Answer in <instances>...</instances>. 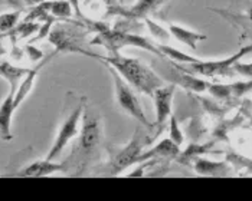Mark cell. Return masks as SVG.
Instances as JSON below:
<instances>
[{
    "label": "cell",
    "mask_w": 252,
    "mask_h": 201,
    "mask_svg": "<svg viewBox=\"0 0 252 201\" xmlns=\"http://www.w3.org/2000/svg\"><path fill=\"white\" fill-rule=\"evenodd\" d=\"M175 92L176 83L172 82L169 85H163V86L157 88L152 95L156 106V122L153 124V129H156V134L153 140H156L161 134L163 128L166 126V122L172 115V105H173Z\"/></svg>",
    "instance_id": "8"
},
{
    "label": "cell",
    "mask_w": 252,
    "mask_h": 201,
    "mask_svg": "<svg viewBox=\"0 0 252 201\" xmlns=\"http://www.w3.org/2000/svg\"><path fill=\"white\" fill-rule=\"evenodd\" d=\"M102 138V129L97 114L93 108L85 106L82 114V128L79 132V140L77 142L75 151L68 161H74L78 167H84L95 154L98 145Z\"/></svg>",
    "instance_id": "3"
},
{
    "label": "cell",
    "mask_w": 252,
    "mask_h": 201,
    "mask_svg": "<svg viewBox=\"0 0 252 201\" xmlns=\"http://www.w3.org/2000/svg\"><path fill=\"white\" fill-rule=\"evenodd\" d=\"M147 144H149V137H144L140 126H137L131 141L126 147L117 150L111 154V158L108 162V170H110L108 174L120 176L126 168L138 164V157L143 152V147Z\"/></svg>",
    "instance_id": "6"
},
{
    "label": "cell",
    "mask_w": 252,
    "mask_h": 201,
    "mask_svg": "<svg viewBox=\"0 0 252 201\" xmlns=\"http://www.w3.org/2000/svg\"><path fill=\"white\" fill-rule=\"evenodd\" d=\"M66 170V162H54L51 160H40L35 161L29 165H26L23 170H20L16 176L19 177H46L52 176L58 171H65Z\"/></svg>",
    "instance_id": "13"
},
{
    "label": "cell",
    "mask_w": 252,
    "mask_h": 201,
    "mask_svg": "<svg viewBox=\"0 0 252 201\" xmlns=\"http://www.w3.org/2000/svg\"><path fill=\"white\" fill-rule=\"evenodd\" d=\"M231 91H232V98H241L247 95L252 91V79L231 83Z\"/></svg>",
    "instance_id": "26"
},
{
    "label": "cell",
    "mask_w": 252,
    "mask_h": 201,
    "mask_svg": "<svg viewBox=\"0 0 252 201\" xmlns=\"http://www.w3.org/2000/svg\"><path fill=\"white\" fill-rule=\"evenodd\" d=\"M146 23H147V26H149V29H150V32H152V35H155L156 38H160V39H163V38L167 39V38H169L170 33H167L164 29H161L158 25H156L155 22H152V20L146 18Z\"/></svg>",
    "instance_id": "28"
},
{
    "label": "cell",
    "mask_w": 252,
    "mask_h": 201,
    "mask_svg": "<svg viewBox=\"0 0 252 201\" xmlns=\"http://www.w3.org/2000/svg\"><path fill=\"white\" fill-rule=\"evenodd\" d=\"M7 53V49L4 48V45L0 42V56H3V55H6Z\"/></svg>",
    "instance_id": "33"
},
{
    "label": "cell",
    "mask_w": 252,
    "mask_h": 201,
    "mask_svg": "<svg viewBox=\"0 0 252 201\" xmlns=\"http://www.w3.org/2000/svg\"><path fill=\"white\" fill-rule=\"evenodd\" d=\"M180 154V147L170 138L158 141L149 151H143L138 157V164L147 162L150 160H163V158H176Z\"/></svg>",
    "instance_id": "10"
},
{
    "label": "cell",
    "mask_w": 252,
    "mask_h": 201,
    "mask_svg": "<svg viewBox=\"0 0 252 201\" xmlns=\"http://www.w3.org/2000/svg\"><path fill=\"white\" fill-rule=\"evenodd\" d=\"M167 1H170V0H137L134 6L126 13V16L130 19L146 18L150 13H155L157 9H160Z\"/></svg>",
    "instance_id": "19"
},
{
    "label": "cell",
    "mask_w": 252,
    "mask_h": 201,
    "mask_svg": "<svg viewBox=\"0 0 252 201\" xmlns=\"http://www.w3.org/2000/svg\"><path fill=\"white\" fill-rule=\"evenodd\" d=\"M87 106V100L82 98L81 102L75 106V109L66 117V120L62 122L61 128L58 129V134H57V138L54 141L51 150L48 151V155H46V160L54 161L55 158H58L59 155L62 154V151L65 150V147L68 145V142L75 138L78 134H79V122L82 118V114H84V109Z\"/></svg>",
    "instance_id": "7"
},
{
    "label": "cell",
    "mask_w": 252,
    "mask_h": 201,
    "mask_svg": "<svg viewBox=\"0 0 252 201\" xmlns=\"http://www.w3.org/2000/svg\"><path fill=\"white\" fill-rule=\"evenodd\" d=\"M99 29H97V35L93 38L90 42L93 46H101L104 49H107L110 53H118L123 48L126 46H136L141 48L144 50H149L152 53H155L157 56H163V53L160 52V49L157 48V43H153L152 40H149L144 36L134 35V33H128L124 29H110V27H104L102 25H97Z\"/></svg>",
    "instance_id": "2"
},
{
    "label": "cell",
    "mask_w": 252,
    "mask_h": 201,
    "mask_svg": "<svg viewBox=\"0 0 252 201\" xmlns=\"http://www.w3.org/2000/svg\"><path fill=\"white\" fill-rule=\"evenodd\" d=\"M157 48L160 49V52L163 53L164 58H169L172 62H179V63H194V62H199V58L192 56L189 53H185L179 49H175L172 46H167V45H157Z\"/></svg>",
    "instance_id": "21"
},
{
    "label": "cell",
    "mask_w": 252,
    "mask_h": 201,
    "mask_svg": "<svg viewBox=\"0 0 252 201\" xmlns=\"http://www.w3.org/2000/svg\"><path fill=\"white\" fill-rule=\"evenodd\" d=\"M175 72H172V75H175V76H170V78L173 79V83H176V86H182V88L192 91V92H203L209 88V82L200 79V78H196L194 74L179 69L177 66H175Z\"/></svg>",
    "instance_id": "15"
},
{
    "label": "cell",
    "mask_w": 252,
    "mask_h": 201,
    "mask_svg": "<svg viewBox=\"0 0 252 201\" xmlns=\"http://www.w3.org/2000/svg\"><path fill=\"white\" fill-rule=\"evenodd\" d=\"M212 147H214V144H190L182 154H179L176 157V160L183 165H190L194 158L211 152Z\"/></svg>",
    "instance_id": "20"
},
{
    "label": "cell",
    "mask_w": 252,
    "mask_h": 201,
    "mask_svg": "<svg viewBox=\"0 0 252 201\" xmlns=\"http://www.w3.org/2000/svg\"><path fill=\"white\" fill-rule=\"evenodd\" d=\"M105 65V63H104ZM105 68L108 69V72L111 74L113 83H114V89H116V100L118 106L131 118H134L137 122H140L143 126H146L147 129H153V124L147 120L140 102L137 100L134 91L131 89V86L123 79V76L117 72L116 69L110 65H105Z\"/></svg>",
    "instance_id": "5"
},
{
    "label": "cell",
    "mask_w": 252,
    "mask_h": 201,
    "mask_svg": "<svg viewBox=\"0 0 252 201\" xmlns=\"http://www.w3.org/2000/svg\"><path fill=\"white\" fill-rule=\"evenodd\" d=\"M233 71L236 72V75H241L247 79H252V62L248 63H242V62H236L233 65Z\"/></svg>",
    "instance_id": "27"
},
{
    "label": "cell",
    "mask_w": 252,
    "mask_h": 201,
    "mask_svg": "<svg viewBox=\"0 0 252 201\" xmlns=\"http://www.w3.org/2000/svg\"><path fill=\"white\" fill-rule=\"evenodd\" d=\"M49 12L58 20H68L72 16L74 7L68 0H54L49 3Z\"/></svg>",
    "instance_id": "22"
},
{
    "label": "cell",
    "mask_w": 252,
    "mask_h": 201,
    "mask_svg": "<svg viewBox=\"0 0 252 201\" xmlns=\"http://www.w3.org/2000/svg\"><path fill=\"white\" fill-rule=\"evenodd\" d=\"M16 111L15 106V94L9 91L7 97L0 103V140L9 141L13 140L12 134V118Z\"/></svg>",
    "instance_id": "12"
},
{
    "label": "cell",
    "mask_w": 252,
    "mask_h": 201,
    "mask_svg": "<svg viewBox=\"0 0 252 201\" xmlns=\"http://www.w3.org/2000/svg\"><path fill=\"white\" fill-rule=\"evenodd\" d=\"M4 1H7L9 4H12V6H15V7H18V9H22L23 10V6H22V0H4Z\"/></svg>",
    "instance_id": "31"
},
{
    "label": "cell",
    "mask_w": 252,
    "mask_h": 201,
    "mask_svg": "<svg viewBox=\"0 0 252 201\" xmlns=\"http://www.w3.org/2000/svg\"><path fill=\"white\" fill-rule=\"evenodd\" d=\"M226 154H228V155H226V160L229 161L233 167H242V168H247V170H250V174H252L251 160H248V158H245V157H242V155H239V154H236V152H233V151H228Z\"/></svg>",
    "instance_id": "25"
},
{
    "label": "cell",
    "mask_w": 252,
    "mask_h": 201,
    "mask_svg": "<svg viewBox=\"0 0 252 201\" xmlns=\"http://www.w3.org/2000/svg\"><path fill=\"white\" fill-rule=\"evenodd\" d=\"M82 38L84 35L78 32L77 27H68L62 25L54 27L48 35V39L55 46L57 52H75L90 56V52L84 50L79 45Z\"/></svg>",
    "instance_id": "9"
},
{
    "label": "cell",
    "mask_w": 252,
    "mask_h": 201,
    "mask_svg": "<svg viewBox=\"0 0 252 201\" xmlns=\"http://www.w3.org/2000/svg\"><path fill=\"white\" fill-rule=\"evenodd\" d=\"M250 125H251V126H252V117H251V120H250Z\"/></svg>",
    "instance_id": "35"
},
{
    "label": "cell",
    "mask_w": 252,
    "mask_h": 201,
    "mask_svg": "<svg viewBox=\"0 0 252 201\" xmlns=\"http://www.w3.org/2000/svg\"><path fill=\"white\" fill-rule=\"evenodd\" d=\"M25 50H26V53L29 55L31 60H33V62H38V60L43 59V53L39 50L38 48H35V46H32V45H26V46H25Z\"/></svg>",
    "instance_id": "29"
},
{
    "label": "cell",
    "mask_w": 252,
    "mask_h": 201,
    "mask_svg": "<svg viewBox=\"0 0 252 201\" xmlns=\"http://www.w3.org/2000/svg\"><path fill=\"white\" fill-rule=\"evenodd\" d=\"M192 165L199 176H209V177H226L231 174V170H232L228 160L212 161L202 158V157L194 158Z\"/></svg>",
    "instance_id": "11"
},
{
    "label": "cell",
    "mask_w": 252,
    "mask_h": 201,
    "mask_svg": "<svg viewBox=\"0 0 252 201\" xmlns=\"http://www.w3.org/2000/svg\"><path fill=\"white\" fill-rule=\"evenodd\" d=\"M22 15V9H18L15 12H7V13H0V30L1 33H9L18 26V22Z\"/></svg>",
    "instance_id": "23"
},
{
    "label": "cell",
    "mask_w": 252,
    "mask_h": 201,
    "mask_svg": "<svg viewBox=\"0 0 252 201\" xmlns=\"http://www.w3.org/2000/svg\"><path fill=\"white\" fill-rule=\"evenodd\" d=\"M29 71L31 69H28V68H20V66H16V65H12L7 60L0 62V78H3V79L9 82L10 92H13V94H16V91H18L20 85V80L28 75Z\"/></svg>",
    "instance_id": "16"
},
{
    "label": "cell",
    "mask_w": 252,
    "mask_h": 201,
    "mask_svg": "<svg viewBox=\"0 0 252 201\" xmlns=\"http://www.w3.org/2000/svg\"><path fill=\"white\" fill-rule=\"evenodd\" d=\"M169 33L170 36H173L176 40H179L180 43L186 45L188 48H190L192 50L197 49V42L200 40H206V35L199 33V32H193L190 29H186L183 26L179 25H170L169 26Z\"/></svg>",
    "instance_id": "18"
},
{
    "label": "cell",
    "mask_w": 252,
    "mask_h": 201,
    "mask_svg": "<svg viewBox=\"0 0 252 201\" xmlns=\"http://www.w3.org/2000/svg\"><path fill=\"white\" fill-rule=\"evenodd\" d=\"M3 36H4V35H3V33H1V30H0V38H3Z\"/></svg>",
    "instance_id": "34"
},
{
    "label": "cell",
    "mask_w": 252,
    "mask_h": 201,
    "mask_svg": "<svg viewBox=\"0 0 252 201\" xmlns=\"http://www.w3.org/2000/svg\"><path fill=\"white\" fill-rule=\"evenodd\" d=\"M169 138L173 141L175 144H177L179 147L185 141V135H183V132H182V129L179 126V121H177L175 115H170V118H169Z\"/></svg>",
    "instance_id": "24"
},
{
    "label": "cell",
    "mask_w": 252,
    "mask_h": 201,
    "mask_svg": "<svg viewBox=\"0 0 252 201\" xmlns=\"http://www.w3.org/2000/svg\"><path fill=\"white\" fill-rule=\"evenodd\" d=\"M252 52V43L241 48L236 53H233L231 56L225 58V59H216V60H199L194 63H186V65H179L176 62H172V65L177 66L179 69H183L186 72H190L194 75H200V76H206V78H214V76H235L236 72L233 71V65L241 60L245 55H248Z\"/></svg>",
    "instance_id": "4"
},
{
    "label": "cell",
    "mask_w": 252,
    "mask_h": 201,
    "mask_svg": "<svg viewBox=\"0 0 252 201\" xmlns=\"http://www.w3.org/2000/svg\"><path fill=\"white\" fill-rule=\"evenodd\" d=\"M25 4H28V6H36L39 3H42V1H45V0H22Z\"/></svg>",
    "instance_id": "32"
},
{
    "label": "cell",
    "mask_w": 252,
    "mask_h": 201,
    "mask_svg": "<svg viewBox=\"0 0 252 201\" xmlns=\"http://www.w3.org/2000/svg\"><path fill=\"white\" fill-rule=\"evenodd\" d=\"M68 1L72 4V7H74V12H75L77 18H79V19H84V15H82V12H81V7H79V0H68Z\"/></svg>",
    "instance_id": "30"
},
{
    "label": "cell",
    "mask_w": 252,
    "mask_h": 201,
    "mask_svg": "<svg viewBox=\"0 0 252 201\" xmlns=\"http://www.w3.org/2000/svg\"><path fill=\"white\" fill-rule=\"evenodd\" d=\"M211 10L220 15L223 19L231 22L235 26H239L244 30V36H248L252 39V7H250L244 13H232V12L220 10V9H211Z\"/></svg>",
    "instance_id": "17"
},
{
    "label": "cell",
    "mask_w": 252,
    "mask_h": 201,
    "mask_svg": "<svg viewBox=\"0 0 252 201\" xmlns=\"http://www.w3.org/2000/svg\"><path fill=\"white\" fill-rule=\"evenodd\" d=\"M57 53H58V52L54 50L51 55H48V56H45L42 60H39L38 65L33 66V68L28 72V75L22 79L19 88H18V91H16V94H15V106H16V109L19 108V105L25 100V98L31 94V91H32V88H33V83H35V79H36V76H38L39 71H40L49 60L52 59Z\"/></svg>",
    "instance_id": "14"
},
{
    "label": "cell",
    "mask_w": 252,
    "mask_h": 201,
    "mask_svg": "<svg viewBox=\"0 0 252 201\" xmlns=\"http://www.w3.org/2000/svg\"><path fill=\"white\" fill-rule=\"evenodd\" d=\"M90 58H95L105 65H110L123 76L130 86L137 92L152 97L157 88L163 86V79L155 71L137 58H128L118 53H111L110 56H101L97 53H90Z\"/></svg>",
    "instance_id": "1"
}]
</instances>
